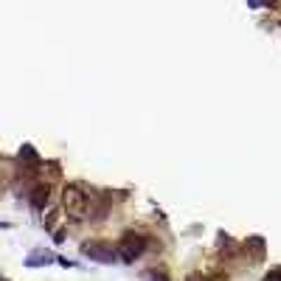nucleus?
Listing matches in <instances>:
<instances>
[{
	"label": "nucleus",
	"instance_id": "f257e3e1",
	"mask_svg": "<svg viewBox=\"0 0 281 281\" xmlns=\"http://www.w3.org/2000/svg\"><path fill=\"white\" fill-rule=\"evenodd\" d=\"M62 208L67 211V217L84 219V217H87V211H90V197H87V191H84L82 185H76V183L65 185V189H62Z\"/></svg>",
	"mask_w": 281,
	"mask_h": 281
},
{
	"label": "nucleus",
	"instance_id": "39448f33",
	"mask_svg": "<svg viewBox=\"0 0 281 281\" xmlns=\"http://www.w3.org/2000/svg\"><path fill=\"white\" fill-rule=\"evenodd\" d=\"M48 262H54V256H51V253H34L26 264H28V267H37V264H48Z\"/></svg>",
	"mask_w": 281,
	"mask_h": 281
},
{
	"label": "nucleus",
	"instance_id": "f03ea898",
	"mask_svg": "<svg viewBox=\"0 0 281 281\" xmlns=\"http://www.w3.org/2000/svg\"><path fill=\"white\" fill-rule=\"evenodd\" d=\"M146 245H149V239H146V236H140V233H135V230H129V233H124L121 242L115 245V253L124 259V262H135V259L144 256Z\"/></svg>",
	"mask_w": 281,
	"mask_h": 281
},
{
	"label": "nucleus",
	"instance_id": "6e6552de",
	"mask_svg": "<svg viewBox=\"0 0 281 281\" xmlns=\"http://www.w3.org/2000/svg\"><path fill=\"white\" fill-rule=\"evenodd\" d=\"M264 281H281V267H275V270H270L267 275H264Z\"/></svg>",
	"mask_w": 281,
	"mask_h": 281
},
{
	"label": "nucleus",
	"instance_id": "423d86ee",
	"mask_svg": "<svg viewBox=\"0 0 281 281\" xmlns=\"http://www.w3.org/2000/svg\"><path fill=\"white\" fill-rule=\"evenodd\" d=\"M56 217H59V211H56V208H48V211H45V228H54L56 225Z\"/></svg>",
	"mask_w": 281,
	"mask_h": 281
},
{
	"label": "nucleus",
	"instance_id": "1a4fd4ad",
	"mask_svg": "<svg viewBox=\"0 0 281 281\" xmlns=\"http://www.w3.org/2000/svg\"><path fill=\"white\" fill-rule=\"evenodd\" d=\"M211 281H225V278H222V275H217V278H211Z\"/></svg>",
	"mask_w": 281,
	"mask_h": 281
},
{
	"label": "nucleus",
	"instance_id": "7ed1b4c3",
	"mask_svg": "<svg viewBox=\"0 0 281 281\" xmlns=\"http://www.w3.org/2000/svg\"><path fill=\"white\" fill-rule=\"evenodd\" d=\"M82 253L90 259V262H101V264H112L115 262V247L107 245V242H84L82 245Z\"/></svg>",
	"mask_w": 281,
	"mask_h": 281
},
{
	"label": "nucleus",
	"instance_id": "0eeeda50",
	"mask_svg": "<svg viewBox=\"0 0 281 281\" xmlns=\"http://www.w3.org/2000/svg\"><path fill=\"white\" fill-rule=\"evenodd\" d=\"M149 281H169L166 270H163V267H155V270L149 273Z\"/></svg>",
	"mask_w": 281,
	"mask_h": 281
},
{
	"label": "nucleus",
	"instance_id": "20e7f679",
	"mask_svg": "<svg viewBox=\"0 0 281 281\" xmlns=\"http://www.w3.org/2000/svg\"><path fill=\"white\" fill-rule=\"evenodd\" d=\"M48 194H51L48 183H37L31 189V194H28V200H31L34 208H45V205H48Z\"/></svg>",
	"mask_w": 281,
	"mask_h": 281
}]
</instances>
